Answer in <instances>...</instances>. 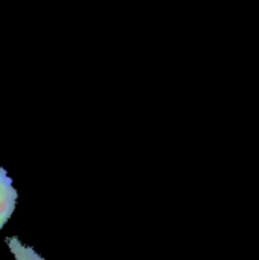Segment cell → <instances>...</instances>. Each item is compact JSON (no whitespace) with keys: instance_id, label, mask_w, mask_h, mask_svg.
<instances>
[{"instance_id":"obj_2","label":"cell","mask_w":259,"mask_h":260,"mask_svg":"<svg viewBox=\"0 0 259 260\" xmlns=\"http://www.w3.org/2000/svg\"><path fill=\"white\" fill-rule=\"evenodd\" d=\"M6 244L12 253V256L15 257V260H46L44 257H41L32 247L24 245L18 238L11 236L6 239Z\"/></svg>"},{"instance_id":"obj_1","label":"cell","mask_w":259,"mask_h":260,"mask_svg":"<svg viewBox=\"0 0 259 260\" xmlns=\"http://www.w3.org/2000/svg\"><path fill=\"white\" fill-rule=\"evenodd\" d=\"M18 194L12 185V179L8 173L0 168V222L6 224L15 210Z\"/></svg>"},{"instance_id":"obj_3","label":"cell","mask_w":259,"mask_h":260,"mask_svg":"<svg viewBox=\"0 0 259 260\" xmlns=\"http://www.w3.org/2000/svg\"><path fill=\"white\" fill-rule=\"evenodd\" d=\"M3 225H5V224H3V222H0V230H2V227H3Z\"/></svg>"}]
</instances>
